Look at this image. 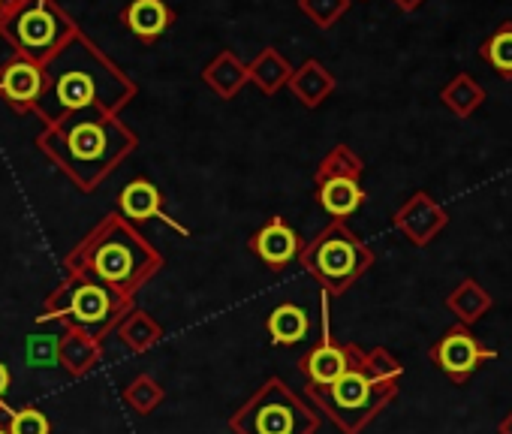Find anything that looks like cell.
Wrapping results in <instances>:
<instances>
[{
    "label": "cell",
    "mask_w": 512,
    "mask_h": 434,
    "mask_svg": "<svg viewBox=\"0 0 512 434\" xmlns=\"http://www.w3.org/2000/svg\"><path fill=\"white\" fill-rule=\"evenodd\" d=\"M269 332L278 344H296L308 335V314L299 305H281L269 317Z\"/></svg>",
    "instance_id": "cell-23"
},
{
    "label": "cell",
    "mask_w": 512,
    "mask_h": 434,
    "mask_svg": "<svg viewBox=\"0 0 512 434\" xmlns=\"http://www.w3.org/2000/svg\"><path fill=\"white\" fill-rule=\"evenodd\" d=\"M121 19L142 43H154L169 31V25L175 22V13L163 0H130Z\"/></svg>",
    "instance_id": "cell-15"
},
{
    "label": "cell",
    "mask_w": 512,
    "mask_h": 434,
    "mask_svg": "<svg viewBox=\"0 0 512 434\" xmlns=\"http://www.w3.org/2000/svg\"><path fill=\"white\" fill-rule=\"evenodd\" d=\"M43 97V64L13 55L0 67V100H7L16 112H34Z\"/></svg>",
    "instance_id": "cell-11"
},
{
    "label": "cell",
    "mask_w": 512,
    "mask_h": 434,
    "mask_svg": "<svg viewBox=\"0 0 512 434\" xmlns=\"http://www.w3.org/2000/svg\"><path fill=\"white\" fill-rule=\"evenodd\" d=\"M0 434H10V431H4V428H0Z\"/></svg>",
    "instance_id": "cell-32"
},
{
    "label": "cell",
    "mask_w": 512,
    "mask_h": 434,
    "mask_svg": "<svg viewBox=\"0 0 512 434\" xmlns=\"http://www.w3.org/2000/svg\"><path fill=\"white\" fill-rule=\"evenodd\" d=\"M443 106L455 115V118H470L476 109H482L485 103V88L470 76V73H458L455 79H449V85L440 91Z\"/></svg>",
    "instance_id": "cell-19"
},
{
    "label": "cell",
    "mask_w": 512,
    "mask_h": 434,
    "mask_svg": "<svg viewBox=\"0 0 512 434\" xmlns=\"http://www.w3.org/2000/svg\"><path fill=\"white\" fill-rule=\"evenodd\" d=\"M253 251L263 257L272 269H284L299 257V236L284 224V217H272L269 227L253 236Z\"/></svg>",
    "instance_id": "cell-13"
},
{
    "label": "cell",
    "mask_w": 512,
    "mask_h": 434,
    "mask_svg": "<svg viewBox=\"0 0 512 434\" xmlns=\"http://www.w3.org/2000/svg\"><path fill=\"white\" fill-rule=\"evenodd\" d=\"M431 362L455 383V386H464L485 362L497 359V350L494 347H485L470 326H452L440 335L437 344H431L428 350Z\"/></svg>",
    "instance_id": "cell-8"
},
{
    "label": "cell",
    "mask_w": 512,
    "mask_h": 434,
    "mask_svg": "<svg viewBox=\"0 0 512 434\" xmlns=\"http://www.w3.org/2000/svg\"><path fill=\"white\" fill-rule=\"evenodd\" d=\"M401 374L404 371L389 350H359L356 362L335 383L311 386V395L344 434H359L398 395Z\"/></svg>",
    "instance_id": "cell-3"
},
{
    "label": "cell",
    "mask_w": 512,
    "mask_h": 434,
    "mask_svg": "<svg viewBox=\"0 0 512 434\" xmlns=\"http://www.w3.org/2000/svg\"><path fill=\"white\" fill-rule=\"evenodd\" d=\"M7 386H10V371H7V365L0 362V395L7 392Z\"/></svg>",
    "instance_id": "cell-31"
},
{
    "label": "cell",
    "mask_w": 512,
    "mask_h": 434,
    "mask_svg": "<svg viewBox=\"0 0 512 434\" xmlns=\"http://www.w3.org/2000/svg\"><path fill=\"white\" fill-rule=\"evenodd\" d=\"M40 148L82 190H94L133 148L136 136L127 124L106 112H76L40 133Z\"/></svg>",
    "instance_id": "cell-2"
},
{
    "label": "cell",
    "mask_w": 512,
    "mask_h": 434,
    "mask_svg": "<svg viewBox=\"0 0 512 434\" xmlns=\"http://www.w3.org/2000/svg\"><path fill=\"white\" fill-rule=\"evenodd\" d=\"M28 359H31L34 365H52V362H55V341H49V338H43V335L31 338V341H28Z\"/></svg>",
    "instance_id": "cell-27"
},
{
    "label": "cell",
    "mask_w": 512,
    "mask_h": 434,
    "mask_svg": "<svg viewBox=\"0 0 512 434\" xmlns=\"http://www.w3.org/2000/svg\"><path fill=\"white\" fill-rule=\"evenodd\" d=\"M317 172H320V175H353V178H362L365 163H362L359 154H353L347 145H335V148L323 157V163H320Z\"/></svg>",
    "instance_id": "cell-24"
},
{
    "label": "cell",
    "mask_w": 512,
    "mask_h": 434,
    "mask_svg": "<svg viewBox=\"0 0 512 434\" xmlns=\"http://www.w3.org/2000/svg\"><path fill=\"white\" fill-rule=\"evenodd\" d=\"M293 76V67L284 61V55L278 49H263L250 64H247V79H253L263 91L275 94L278 88H284Z\"/></svg>",
    "instance_id": "cell-20"
},
{
    "label": "cell",
    "mask_w": 512,
    "mask_h": 434,
    "mask_svg": "<svg viewBox=\"0 0 512 434\" xmlns=\"http://www.w3.org/2000/svg\"><path fill=\"white\" fill-rule=\"evenodd\" d=\"M422 4H425V0H395V7H398L401 13H416Z\"/></svg>",
    "instance_id": "cell-28"
},
{
    "label": "cell",
    "mask_w": 512,
    "mask_h": 434,
    "mask_svg": "<svg viewBox=\"0 0 512 434\" xmlns=\"http://www.w3.org/2000/svg\"><path fill=\"white\" fill-rule=\"evenodd\" d=\"M205 82L220 94V97H235L244 82H247V64H241L232 52H220L208 67H205Z\"/></svg>",
    "instance_id": "cell-21"
},
{
    "label": "cell",
    "mask_w": 512,
    "mask_h": 434,
    "mask_svg": "<svg viewBox=\"0 0 512 434\" xmlns=\"http://www.w3.org/2000/svg\"><path fill=\"white\" fill-rule=\"evenodd\" d=\"M70 266L76 269V275L124 296L157 272L160 257L121 217H106L70 257Z\"/></svg>",
    "instance_id": "cell-4"
},
{
    "label": "cell",
    "mask_w": 512,
    "mask_h": 434,
    "mask_svg": "<svg viewBox=\"0 0 512 434\" xmlns=\"http://www.w3.org/2000/svg\"><path fill=\"white\" fill-rule=\"evenodd\" d=\"M449 224V214L446 208L425 190H416L398 211H395V227L401 230V236L416 245L425 248L431 245Z\"/></svg>",
    "instance_id": "cell-10"
},
{
    "label": "cell",
    "mask_w": 512,
    "mask_h": 434,
    "mask_svg": "<svg viewBox=\"0 0 512 434\" xmlns=\"http://www.w3.org/2000/svg\"><path fill=\"white\" fill-rule=\"evenodd\" d=\"M302 263L329 293L341 296L371 269L374 254L344 221H335L302 251Z\"/></svg>",
    "instance_id": "cell-5"
},
{
    "label": "cell",
    "mask_w": 512,
    "mask_h": 434,
    "mask_svg": "<svg viewBox=\"0 0 512 434\" xmlns=\"http://www.w3.org/2000/svg\"><path fill=\"white\" fill-rule=\"evenodd\" d=\"M359 350L362 347H356V344H332V341L320 344L305 359V371H308L311 386H329V383H335L356 362Z\"/></svg>",
    "instance_id": "cell-14"
},
{
    "label": "cell",
    "mask_w": 512,
    "mask_h": 434,
    "mask_svg": "<svg viewBox=\"0 0 512 434\" xmlns=\"http://www.w3.org/2000/svg\"><path fill=\"white\" fill-rule=\"evenodd\" d=\"M482 61L500 76L512 79V22H503L482 46H479Z\"/></svg>",
    "instance_id": "cell-22"
},
{
    "label": "cell",
    "mask_w": 512,
    "mask_h": 434,
    "mask_svg": "<svg viewBox=\"0 0 512 434\" xmlns=\"http://www.w3.org/2000/svg\"><path fill=\"white\" fill-rule=\"evenodd\" d=\"M10 434H49V419L40 410H19L13 416Z\"/></svg>",
    "instance_id": "cell-26"
},
{
    "label": "cell",
    "mask_w": 512,
    "mask_h": 434,
    "mask_svg": "<svg viewBox=\"0 0 512 434\" xmlns=\"http://www.w3.org/2000/svg\"><path fill=\"white\" fill-rule=\"evenodd\" d=\"M235 428L241 434H311L317 419L284 389L281 380H272L263 395L235 419Z\"/></svg>",
    "instance_id": "cell-7"
},
{
    "label": "cell",
    "mask_w": 512,
    "mask_h": 434,
    "mask_svg": "<svg viewBox=\"0 0 512 434\" xmlns=\"http://www.w3.org/2000/svg\"><path fill=\"white\" fill-rule=\"evenodd\" d=\"M287 85L305 106H320L335 91V76L320 61H305L299 70H293Z\"/></svg>",
    "instance_id": "cell-18"
},
{
    "label": "cell",
    "mask_w": 512,
    "mask_h": 434,
    "mask_svg": "<svg viewBox=\"0 0 512 434\" xmlns=\"http://www.w3.org/2000/svg\"><path fill=\"white\" fill-rule=\"evenodd\" d=\"M19 4H22V0H0V22H4V19H7Z\"/></svg>",
    "instance_id": "cell-29"
},
{
    "label": "cell",
    "mask_w": 512,
    "mask_h": 434,
    "mask_svg": "<svg viewBox=\"0 0 512 434\" xmlns=\"http://www.w3.org/2000/svg\"><path fill=\"white\" fill-rule=\"evenodd\" d=\"M118 308H121V293L97 281L76 275V284L67 287V314H73V320L91 335L109 329V323L118 317Z\"/></svg>",
    "instance_id": "cell-9"
},
{
    "label": "cell",
    "mask_w": 512,
    "mask_h": 434,
    "mask_svg": "<svg viewBox=\"0 0 512 434\" xmlns=\"http://www.w3.org/2000/svg\"><path fill=\"white\" fill-rule=\"evenodd\" d=\"M497 434H512V410L497 422Z\"/></svg>",
    "instance_id": "cell-30"
},
{
    "label": "cell",
    "mask_w": 512,
    "mask_h": 434,
    "mask_svg": "<svg viewBox=\"0 0 512 434\" xmlns=\"http://www.w3.org/2000/svg\"><path fill=\"white\" fill-rule=\"evenodd\" d=\"M317 196L320 205L335 217V221H347L365 202L362 178L353 175H320L317 172Z\"/></svg>",
    "instance_id": "cell-12"
},
{
    "label": "cell",
    "mask_w": 512,
    "mask_h": 434,
    "mask_svg": "<svg viewBox=\"0 0 512 434\" xmlns=\"http://www.w3.org/2000/svg\"><path fill=\"white\" fill-rule=\"evenodd\" d=\"M299 7L317 28H332L350 10V0H299Z\"/></svg>",
    "instance_id": "cell-25"
},
{
    "label": "cell",
    "mask_w": 512,
    "mask_h": 434,
    "mask_svg": "<svg viewBox=\"0 0 512 434\" xmlns=\"http://www.w3.org/2000/svg\"><path fill=\"white\" fill-rule=\"evenodd\" d=\"M118 202H121V211L130 217V221H148V217H160L163 224L178 227V224L172 221V217H166L163 208H160V190H157L151 181H145V178L130 181V184L121 190ZM178 230H181V227H178Z\"/></svg>",
    "instance_id": "cell-17"
},
{
    "label": "cell",
    "mask_w": 512,
    "mask_h": 434,
    "mask_svg": "<svg viewBox=\"0 0 512 434\" xmlns=\"http://www.w3.org/2000/svg\"><path fill=\"white\" fill-rule=\"evenodd\" d=\"M491 305H494L491 293H488L479 281H473V278H464V281L446 296V308L455 314V320H458L461 326H476V323L491 311Z\"/></svg>",
    "instance_id": "cell-16"
},
{
    "label": "cell",
    "mask_w": 512,
    "mask_h": 434,
    "mask_svg": "<svg viewBox=\"0 0 512 434\" xmlns=\"http://www.w3.org/2000/svg\"><path fill=\"white\" fill-rule=\"evenodd\" d=\"M79 28L73 19L55 4V0H22V4L0 22V37H4L16 55L43 64L52 58Z\"/></svg>",
    "instance_id": "cell-6"
},
{
    "label": "cell",
    "mask_w": 512,
    "mask_h": 434,
    "mask_svg": "<svg viewBox=\"0 0 512 434\" xmlns=\"http://www.w3.org/2000/svg\"><path fill=\"white\" fill-rule=\"evenodd\" d=\"M133 94L136 85L82 31H76L43 61V97L34 112L49 127L76 112L115 115L133 100Z\"/></svg>",
    "instance_id": "cell-1"
}]
</instances>
